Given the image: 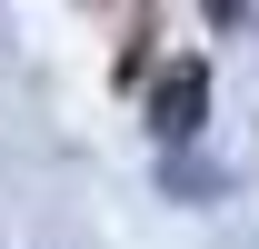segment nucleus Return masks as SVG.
I'll use <instances>...</instances> for the list:
<instances>
[{"label":"nucleus","mask_w":259,"mask_h":249,"mask_svg":"<svg viewBox=\"0 0 259 249\" xmlns=\"http://www.w3.org/2000/svg\"><path fill=\"white\" fill-rule=\"evenodd\" d=\"M199 100H209V70H199V60H180V70L160 80V100H150V110H160V130H169V140H190V130H199Z\"/></svg>","instance_id":"1"}]
</instances>
